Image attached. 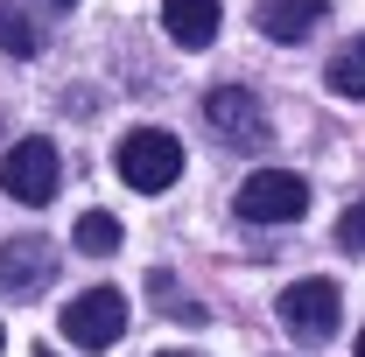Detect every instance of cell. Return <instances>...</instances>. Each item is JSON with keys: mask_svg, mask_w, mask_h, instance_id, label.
<instances>
[{"mask_svg": "<svg viewBox=\"0 0 365 357\" xmlns=\"http://www.w3.org/2000/svg\"><path fill=\"white\" fill-rule=\"evenodd\" d=\"M120 176H127V189H140V196L169 189V182L182 176V140L162 134V127H134V134L120 140Z\"/></svg>", "mask_w": 365, "mask_h": 357, "instance_id": "obj_1", "label": "cell"}, {"mask_svg": "<svg viewBox=\"0 0 365 357\" xmlns=\"http://www.w3.org/2000/svg\"><path fill=\"white\" fill-rule=\"evenodd\" d=\"M337 315H344V294H337L330 280H295V287L281 294V322H288L302 343L337 336Z\"/></svg>", "mask_w": 365, "mask_h": 357, "instance_id": "obj_6", "label": "cell"}, {"mask_svg": "<svg viewBox=\"0 0 365 357\" xmlns=\"http://www.w3.org/2000/svg\"><path fill=\"white\" fill-rule=\"evenodd\" d=\"M63 336H71L78 351H113V343L127 336V302H120V287H85V294L63 309Z\"/></svg>", "mask_w": 365, "mask_h": 357, "instance_id": "obj_4", "label": "cell"}, {"mask_svg": "<svg viewBox=\"0 0 365 357\" xmlns=\"http://www.w3.org/2000/svg\"><path fill=\"white\" fill-rule=\"evenodd\" d=\"M0 49H7V56H36V21H29L14 0H0Z\"/></svg>", "mask_w": 365, "mask_h": 357, "instance_id": "obj_12", "label": "cell"}, {"mask_svg": "<svg viewBox=\"0 0 365 357\" xmlns=\"http://www.w3.org/2000/svg\"><path fill=\"white\" fill-rule=\"evenodd\" d=\"M359 357H365V336H359Z\"/></svg>", "mask_w": 365, "mask_h": 357, "instance_id": "obj_16", "label": "cell"}, {"mask_svg": "<svg viewBox=\"0 0 365 357\" xmlns=\"http://www.w3.org/2000/svg\"><path fill=\"white\" fill-rule=\"evenodd\" d=\"M0 343H7V336H0Z\"/></svg>", "mask_w": 365, "mask_h": 357, "instance_id": "obj_17", "label": "cell"}, {"mask_svg": "<svg viewBox=\"0 0 365 357\" xmlns=\"http://www.w3.org/2000/svg\"><path fill=\"white\" fill-rule=\"evenodd\" d=\"M204 127L225 147H267V105L246 85H218V91H204Z\"/></svg>", "mask_w": 365, "mask_h": 357, "instance_id": "obj_5", "label": "cell"}, {"mask_svg": "<svg viewBox=\"0 0 365 357\" xmlns=\"http://www.w3.org/2000/svg\"><path fill=\"white\" fill-rule=\"evenodd\" d=\"M49 7H78V0H49Z\"/></svg>", "mask_w": 365, "mask_h": 357, "instance_id": "obj_15", "label": "cell"}, {"mask_svg": "<svg viewBox=\"0 0 365 357\" xmlns=\"http://www.w3.org/2000/svg\"><path fill=\"white\" fill-rule=\"evenodd\" d=\"M330 91L365 98V36H359V43H344L337 56H330Z\"/></svg>", "mask_w": 365, "mask_h": 357, "instance_id": "obj_10", "label": "cell"}, {"mask_svg": "<svg viewBox=\"0 0 365 357\" xmlns=\"http://www.w3.org/2000/svg\"><path fill=\"white\" fill-rule=\"evenodd\" d=\"M309 211V182L288 169H253L239 182V218L246 224H295Z\"/></svg>", "mask_w": 365, "mask_h": 357, "instance_id": "obj_2", "label": "cell"}, {"mask_svg": "<svg viewBox=\"0 0 365 357\" xmlns=\"http://www.w3.org/2000/svg\"><path fill=\"white\" fill-rule=\"evenodd\" d=\"M0 182H7V196H14V203L43 211L49 196H56V182H63V161H56V147H49V140H14V147H7V161H0Z\"/></svg>", "mask_w": 365, "mask_h": 357, "instance_id": "obj_3", "label": "cell"}, {"mask_svg": "<svg viewBox=\"0 0 365 357\" xmlns=\"http://www.w3.org/2000/svg\"><path fill=\"white\" fill-rule=\"evenodd\" d=\"M49 273H56V245L49 238H7L0 245V294H14V302H29V294H43Z\"/></svg>", "mask_w": 365, "mask_h": 357, "instance_id": "obj_7", "label": "cell"}, {"mask_svg": "<svg viewBox=\"0 0 365 357\" xmlns=\"http://www.w3.org/2000/svg\"><path fill=\"white\" fill-rule=\"evenodd\" d=\"M218 21H225L218 0H162V28H169V43H176V49H211Z\"/></svg>", "mask_w": 365, "mask_h": 357, "instance_id": "obj_8", "label": "cell"}, {"mask_svg": "<svg viewBox=\"0 0 365 357\" xmlns=\"http://www.w3.org/2000/svg\"><path fill=\"white\" fill-rule=\"evenodd\" d=\"M78 252H91V260L120 252V218H106V211H85V218H78Z\"/></svg>", "mask_w": 365, "mask_h": 357, "instance_id": "obj_11", "label": "cell"}, {"mask_svg": "<svg viewBox=\"0 0 365 357\" xmlns=\"http://www.w3.org/2000/svg\"><path fill=\"white\" fill-rule=\"evenodd\" d=\"M323 21V0H260V36L274 43H302Z\"/></svg>", "mask_w": 365, "mask_h": 357, "instance_id": "obj_9", "label": "cell"}, {"mask_svg": "<svg viewBox=\"0 0 365 357\" xmlns=\"http://www.w3.org/2000/svg\"><path fill=\"white\" fill-rule=\"evenodd\" d=\"M337 245H344V252H365V203H351V211L337 218Z\"/></svg>", "mask_w": 365, "mask_h": 357, "instance_id": "obj_13", "label": "cell"}, {"mask_svg": "<svg viewBox=\"0 0 365 357\" xmlns=\"http://www.w3.org/2000/svg\"><path fill=\"white\" fill-rule=\"evenodd\" d=\"M155 357H197V351H155Z\"/></svg>", "mask_w": 365, "mask_h": 357, "instance_id": "obj_14", "label": "cell"}]
</instances>
